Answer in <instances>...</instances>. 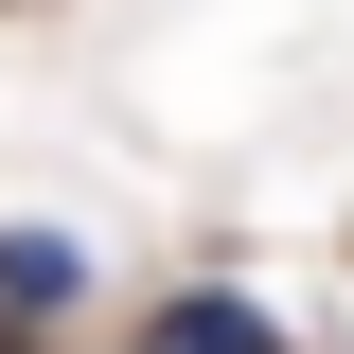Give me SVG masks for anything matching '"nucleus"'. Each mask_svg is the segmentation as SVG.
Segmentation results:
<instances>
[{"label": "nucleus", "instance_id": "7ed1b4c3", "mask_svg": "<svg viewBox=\"0 0 354 354\" xmlns=\"http://www.w3.org/2000/svg\"><path fill=\"white\" fill-rule=\"evenodd\" d=\"M0 354H18V319H0Z\"/></svg>", "mask_w": 354, "mask_h": 354}, {"label": "nucleus", "instance_id": "f03ea898", "mask_svg": "<svg viewBox=\"0 0 354 354\" xmlns=\"http://www.w3.org/2000/svg\"><path fill=\"white\" fill-rule=\"evenodd\" d=\"M71 301H88V248H71V230H0V319H18V337L71 319Z\"/></svg>", "mask_w": 354, "mask_h": 354}, {"label": "nucleus", "instance_id": "f257e3e1", "mask_svg": "<svg viewBox=\"0 0 354 354\" xmlns=\"http://www.w3.org/2000/svg\"><path fill=\"white\" fill-rule=\"evenodd\" d=\"M142 354H301L283 301H230V283H160L142 301Z\"/></svg>", "mask_w": 354, "mask_h": 354}]
</instances>
